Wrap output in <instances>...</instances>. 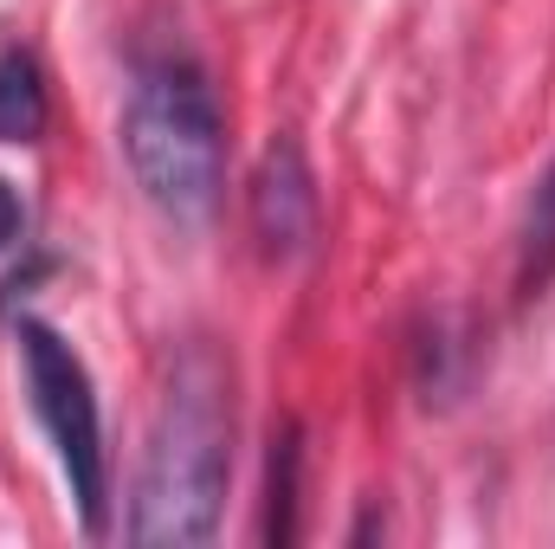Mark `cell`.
Masks as SVG:
<instances>
[{
	"label": "cell",
	"mask_w": 555,
	"mask_h": 549,
	"mask_svg": "<svg viewBox=\"0 0 555 549\" xmlns=\"http://www.w3.org/2000/svg\"><path fill=\"white\" fill-rule=\"evenodd\" d=\"M233 485V382L207 343H188L168 369L162 408L142 446L130 544L142 549H194L214 544Z\"/></svg>",
	"instance_id": "obj_1"
},
{
	"label": "cell",
	"mask_w": 555,
	"mask_h": 549,
	"mask_svg": "<svg viewBox=\"0 0 555 549\" xmlns=\"http://www.w3.org/2000/svg\"><path fill=\"white\" fill-rule=\"evenodd\" d=\"M117 137H124V162L155 214H168L175 227H201L220 207L227 117H220V98L201 65H188V59L142 65Z\"/></svg>",
	"instance_id": "obj_2"
},
{
	"label": "cell",
	"mask_w": 555,
	"mask_h": 549,
	"mask_svg": "<svg viewBox=\"0 0 555 549\" xmlns=\"http://www.w3.org/2000/svg\"><path fill=\"white\" fill-rule=\"evenodd\" d=\"M13 343H20V369H26V395L33 413L59 452V472L72 485V505H78V524L91 537L111 531V459H104V420H98V388H91V369L78 362V349L39 323V317H20L13 323Z\"/></svg>",
	"instance_id": "obj_3"
},
{
	"label": "cell",
	"mask_w": 555,
	"mask_h": 549,
	"mask_svg": "<svg viewBox=\"0 0 555 549\" xmlns=\"http://www.w3.org/2000/svg\"><path fill=\"white\" fill-rule=\"evenodd\" d=\"M246 207H253V240L266 259H297L317 240V181H310V162L297 142L266 149Z\"/></svg>",
	"instance_id": "obj_4"
},
{
	"label": "cell",
	"mask_w": 555,
	"mask_h": 549,
	"mask_svg": "<svg viewBox=\"0 0 555 549\" xmlns=\"http://www.w3.org/2000/svg\"><path fill=\"white\" fill-rule=\"evenodd\" d=\"M555 284V162L543 168L537 194H530V214H524V233H517V304L543 297Z\"/></svg>",
	"instance_id": "obj_5"
},
{
	"label": "cell",
	"mask_w": 555,
	"mask_h": 549,
	"mask_svg": "<svg viewBox=\"0 0 555 549\" xmlns=\"http://www.w3.org/2000/svg\"><path fill=\"white\" fill-rule=\"evenodd\" d=\"M297 472H304V433L284 420L272 433V459H266V544H297Z\"/></svg>",
	"instance_id": "obj_6"
},
{
	"label": "cell",
	"mask_w": 555,
	"mask_h": 549,
	"mask_svg": "<svg viewBox=\"0 0 555 549\" xmlns=\"http://www.w3.org/2000/svg\"><path fill=\"white\" fill-rule=\"evenodd\" d=\"M46 130V78L33 52H0V142H39Z\"/></svg>",
	"instance_id": "obj_7"
},
{
	"label": "cell",
	"mask_w": 555,
	"mask_h": 549,
	"mask_svg": "<svg viewBox=\"0 0 555 549\" xmlns=\"http://www.w3.org/2000/svg\"><path fill=\"white\" fill-rule=\"evenodd\" d=\"M20 233H26V207H20V194L0 181V253H13V246H20Z\"/></svg>",
	"instance_id": "obj_8"
}]
</instances>
